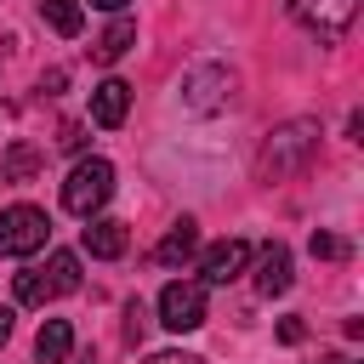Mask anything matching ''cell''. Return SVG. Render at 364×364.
Returning a JSON list of instances; mask_svg holds the SVG:
<instances>
[{
  "instance_id": "6da1fadb",
  "label": "cell",
  "mask_w": 364,
  "mask_h": 364,
  "mask_svg": "<svg viewBox=\"0 0 364 364\" xmlns=\"http://www.w3.org/2000/svg\"><path fill=\"white\" fill-rule=\"evenodd\" d=\"M11 290H17L23 307H46V301L80 290V256H74V250H51L46 267H23V273L11 279Z\"/></svg>"
},
{
  "instance_id": "7a4b0ae2",
  "label": "cell",
  "mask_w": 364,
  "mask_h": 364,
  "mask_svg": "<svg viewBox=\"0 0 364 364\" xmlns=\"http://www.w3.org/2000/svg\"><path fill=\"white\" fill-rule=\"evenodd\" d=\"M313 148H318V125H313V119H290V125L267 131V142H262V176H290V171H301V165L313 159Z\"/></svg>"
},
{
  "instance_id": "3957f363",
  "label": "cell",
  "mask_w": 364,
  "mask_h": 364,
  "mask_svg": "<svg viewBox=\"0 0 364 364\" xmlns=\"http://www.w3.org/2000/svg\"><path fill=\"white\" fill-rule=\"evenodd\" d=\"M108 193H114V165L108 159H80L68 171V182H63V205L74 216H97L108 205Z\"/></svg>"
},
{
  "instance_id": "277c9868",
  "label": "cell",
  "mask_w": 364,
  "mask_h": 364,
  "mask_svg": "<svg viewBox=\"0 0 364 364\" xmlns=\"http://www.w3.org/2000/svg\"><path fill=\"white\" fill-rule=\"evenodd\" d=\"M46 239H51V222L40 205L0 210V256H34V250H46Z\"/></svg>"
},
{
  "instance_id": "5b68a950",
  "label": "cell",
  "mask_w": 364,
  "mask_h": 364,
  "mask_svg": "<svg viewBox=\"0 0 364 364\" xmlns=\"http://www.w3.org/2000/svg\"><path fill=\"white\" fill-rule=\"evenodd\" d=\"M284 11H290L307 34L341 40V34L353 28V17H358V0H284Z\"/></svg>"
},
{
  "instance_id": "8992f818",
  "label": "cell",
  "mask_w": 364,
  "mask_h": 364,
  "mask_svg": "<svg viewBox=\"0 0 364 364\" xmlns=\"http://www.w3.org/2000/svg\"><path fill=\"white\" fill-rule=\"evenodd\" d=\"M159 324H165V330H199V324H205V284L171 279V284L159 290Z\"/></svg>"
},
{
  "instance_id": "52a82bcc",
  "label": "cell",
  "mask_w": 364,
  "mask_h": 364,
  "mask_svg": "<svg viewBox=\"0 0 364 364\" xmlns=\"http://www.w3.org/2000/svg\"><path fill=\"white\" fill-rule=\"evenodd\" d=\"M80 245H85L97 262H114V256H125L131 233H125V222H114V216H85V228H80Z\"/></svg>"
},
{
  "instance_id": "ba28073f",
  "label": "cell",
  "mask_w": 364,
  "mask_h": 364,
  "mask_svg": "<svg viewBox=\"0 0 364 364\" xmlns=\"http://www.w3.org/2000/svg\"><path fill=\"white\" fill-rule=\"evenodd\" d=\"M245 262H250V245H245V239H222V245L205 250L199 273H205V284H228V279L245 273Z\"/></svg>"
},
{
  "instance_id": "9c48e42d",
  "label": "cell",
  "mask_w": 364,
  "mask_h": 364,
  "mask_svg": "<svg viewBox=\"0 0 364 364\" xmlns=\"http://www.w3.org/2000/svg\"><path fill=\"white\" fill-rule=\"evenodd\" d=\"M290 279H296V273H290V250H284L279 239L262 245V256H256V290H262V296H284Z\"/></svg>"
},
{
  "instance_id": "30bf717a",
  "label": "cell",
  "mask_w": 364,
  "mask_h": 364,
  "mask_svg": "<svg viewBox=\"0 0 364 364\" xmlns=\"http://www.w3.org/2000/svg\"><path fill=\"white\" fill-rule=\"evenodd\" d=\"M125 114H131V85L125 80H102L91 91V119L114 131V125H125Z\"/></svg>"
},
{
  "instance_id": "8fae6325",
  "label": "cell",
  "mask_w": 364,
  "mask_h": 364,
  "mask_svg": "<svg viewBox=\"0 0 364 364\" xmlns=\"http://www.w3.org/2000/svg\"><path fill=\"white\" fill-rule=\"evenodd\" d=\"M193 250H199V228H193V222L182 216V222H176V228H171V233H165V239L154 245V262H159V267H182V262H188Z\"/></svg>"
},
{
  "instance_id": "7c38bea8",
  "label": "cell",
  "mask_w": 364,
  "mask_h": 364,
  "mask_svg": "<svg viewBox=\"0 0 364 364\" xmlns=\"http://www.w3.org/2000/svg\"><path fill=\"white\" fill-rule=\"evenodd\" d=\"M68 353H74V330H68V318H46L40 336H34V358H40V364H68Z\"/></svg>"
},
{
  "instance_id": "4fadbf2b",
  "label": "cell",
  "mask_w": 364,
  "mask_h": 364,
  "mask_svg": "<svg viewBox=\"0 0 364 364\" xmlns=\"http://www.w3.org/2000/svg\"><path fill=\"white\" fill-rule=\"evenodd\" d=\"M40 165H46V154H40L34 142H11V148L0 154V182H11V188H17V182H34Z\"/></svg>"
},
{
  "instance_id": "5bb4252c",
  "label": "cell",
  "mask_w": 364,
  "mask_h": 364,
  "mask_svg": "<svg viewBox=\"0 0 364 364\" xmlns=\"http://www.w3.org/2000/svg\"><path fill=\"white\" fill-rule=\"evenodd\" d=\"M131 40H136V23H131V17H114V23H108V28L97 34L91 57H97V63H119V57L131 51Z\"/></svg>"
},
{
  "instance_id": "9a60e30c",
  "label": "cell",
  "mask_w": 364,
  "mask_h": 364,
  "mask_svg": "<svg viewBox=\"0 0 364 364\" xmlns=\"http://www.w3.org/2000/svg\"><path fill=\"white\" fill-rule=\"evenodd\" d=\"M40 17H46L63 40H74V34H80V23H85V17H80V0H40Z\"/></svg>"
},
{
  "instance_id": "2e32d148",
  "label": "cell",
  "mask_w": 364,
  "mask_h": 364,
  "mask_svg": "<svg viewBox=\"0 0 364 364\" xmlns=\"http://www.w3.org/2000/svg\"><path fill=\"white\" fill-rule=\"evenodd\" d=\"M313 256H324V262H341V256H347V239H336V233H313Z\"/></svg>"
},
{
  "instance_id": "e0dca14e",
  "label": "cell",
  "mask_w": 364,
  "mask_h": 364,
  "mask_svg": "<svg viewBox=\"0 0 364 364\" xmlns=\"http://www.w3.org/2000/svg\"><path fill=\"white\" fill-rule=\"evenodd\" d=\"M57 142H63V148H74V154H80V148H85V131H80V125H63V136H57Z\"/></svg>"
},
{
  "instance_id": "ac0fdd59",
  "label": "cell",
  "mask_w": 364,
  "mask_h": 364,
  "mask_svg": "<svg viewBox=\"0 0 364 364\" xmlns=\"http://www.w3.org/2000/svg\"><path fill=\"white\" fill-rule=\"evenodd\" d=\"M301 336H307L301 318H284V324H279V341H301Z\"/></svg>"
},
{
  "instance_id": "d6986e66",
  "label": "cell",
  "mask_w": 364,
  "mask_h": 364,
  "mask_svg": "<svg viewBox=\"0 0 364 364\" xmlns=\"http://www.w3.org/2000/svg\"><path fill=\"white\" fill-rule=\"evenodd\" d=\"M148 364H199V358H188V353H154Z\"/></svg>"
},
{
  "instance_id": "ffe728a7",
  "label": "cell",
  "mask_w": 364,
  "mask_h": 364,
  "mask_svg": "<svg viewBox=\"0 0 364 364\" xmlns=\"http://www.w3.org/2000/svg\"><path fill=\"white\" fill-rule=\"evenodd\" d=\"M91 6H97V11H114V17H119V11L131 6V0H91Z\"/></svg>"
},
{
  "instance_id": "44dd1931",
  "label": "cell",
  "mask_w": 364,
  "mask_h": 364,
  "mask_svg": "<svg viewBox=\"0 0 364 364\" xmlns=\"http://www.w3.org/2000/svg\"><path fill=\"white\" fill-rule=\"evenodd\" d=\"M6 336H11V313L0 307V341H6Z\"/></svg>"
}]
</instances>
